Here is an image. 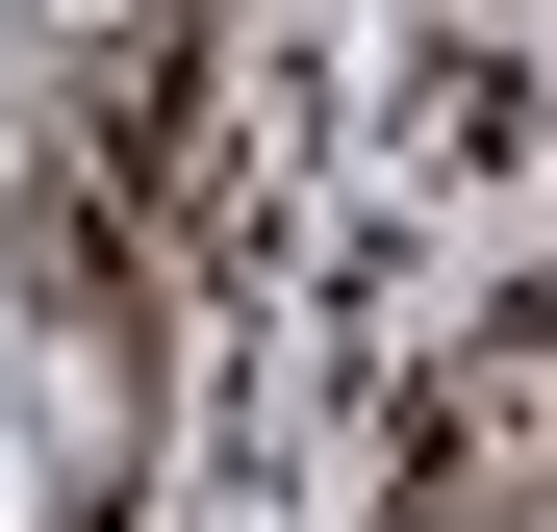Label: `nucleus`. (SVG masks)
Masks as SVG:
<instances>
[{"instance_id": "nucleus-1", "label": "nucleus", "mask_w": 557, "mask_h": 532, "mask_svg": "<svg viewBox=\"0 0 557 532\" xmlns=\"http://www.w3.org/2000/svg\"><path fill=\"white\" fill-rule=\"evenodd\" d=\"M26 26H51V51H127V26H152V0H26Z\"/></svg>"}, {"instance_id": "nucleus-2", "label": "nucleus", "mask_w": 557, "mask_h": 532, "mask_svg": "<svg viewBox=\"0 0 557 532\" xmlns=\"http://www.w3.org/2000/svg\"><path fill=\"white\" fill-rule=\"evenodd\" d=\"M456 532H482V507H456Z\"/></svg>"}]
</instances>
